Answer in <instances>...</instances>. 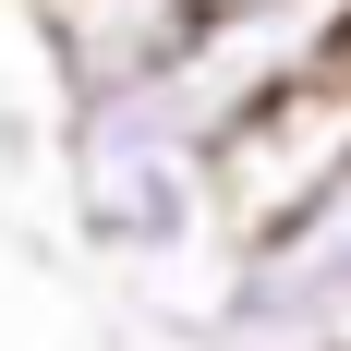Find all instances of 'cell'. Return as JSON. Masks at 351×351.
<instances>
[{
	"mask_svg": "<svg viewBox=\"0 0 351 351\" xmlns=\"http://www.w3.org/2000/svg\"><path fill=\"white\" fill-rule=\"evenodd\" d=\"M49 170H61V218L109 279H182L230 254L218 230V109L194 97V73H134V85H85L49 121Z\"/></svg>",
	"mask_w": 351,
	"mask_h": 351,
	"instance_id": "6da1fadb",
	"label": "cell"
},
{
	"mask_svg": "<svg viewBox=\"0 0 351 351\" xmlns=\"http://www.w3.org/2000/svg\"><path fill=\"white\" fill-rule=\"evenodd\" d=\"M339 170H351V61H315V73H291L279 97H254L218 134V230L230 243H267Z\"/></svg>",
	"mask_w": 351,
	"mask_h": 351,
	"instance_id": "7a4b0ae2",
	"label": "cell"
},
{
	"mask_svg": "<svg viewBox=\"0 0 351 351\" xmlns=\"http://www.w3.org/2000/svg\"><path fill=\"white\" fill-rule=\"evenodd\" d=\"M36 49H49V97H85V85H134V73H170L194 49V0H25Z\"/></svg>",
	"mask_w": 351,
	"mask_h": 351,
	"instance_id": "3957f363",
	"label": "cell"
},
{
	"mask_svg": "<svg viewBox=\"0 0 351 351\" xmlns=\"http://www.w3.org/2000/svg\"><path fill=\"white\" fill-rule=\"evenodd\" d=\"M194 12H230V0H194Z\"/></svg>",
	"mask_w": 351,
	"mask_h": 351,
	"instance_id": "277c9868",
	"label": "cell"
},
{
	"mask_svg": "<svg viewBox=\"0 0 351 351\" xmlns=\"http://www.w3.org/2000/svg\"><path fill=\"white\" fill-rule=\"evenodd\" d=\"M339 49H351V36H339Z\"/></svg>",
	"mask_w": 351,
	"mask_h": 351,
	"instance_id": "5b68a950",
	"label": "cell"
}]
</instances>
